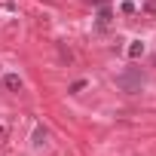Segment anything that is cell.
Masks as SVG:
<instances>
[{
  "mask_svg": "<svg viewBox=\"0 0 156 156\" xmlns=\"http://www.w3.org/2000/svg\"><path fill=\"white\" fill-rule=\"evenodd\" d=\"M116 86H119L122 92L135 95V92H141V86H144V73H141V70H126V73L116 76Z\"/></svg>",
  "mask_w": 156,
  "mask_h": 156,
  "instance_id": "1",
  "label": "cell"
},
{
  "mask_svg": "<svg viewBox=\"0 0 156 156\" xmlns=\"http://www.w3.org/2000/svg\"><path fill=\"white\" fill-rule=\"evenodd\" d=\"M3 86H6L9 92H19V89H22V76H19V73H6V76H3Z\"/></svg>",
  "mask_w": 156,
  "mask_h": 156,
  "instance_id": "2",
  "label": "cell"
},
{
  "mask_svg": "<svg viewBox=\"0 0 156 156\" xmlns=\"http://www.w3.org/2000/svg\"><path fill=\"white\" fill-rule=\"evenodd\" d=\"M46 138H49V132H46L43 126H37V129H34V138H31V141H34L37 147H43V144H46Z\"/></svg>",
  "mask_w": 156,
  "mask_h": 156,
  "instance_id": "3",
  "label": "cell"
},
{
  "mask_svg": "<svg viewBox=\"0 0 156 156\" xmlns=\"http://www.w3.org/2000/svg\"><path fill=\"white\" fill-rule=\"evenodd\" d=\"M110 19H113V12H110L107 6H101V9H98V25H110Z\"/></svg>",
  "mask_w": 156,
  "mask_h": 156,
  "instance_id": "4",
  "label": "cell"
},
{
  "mask_svg": "<svg viewBox=\"0 0 156 156\" xmlns=\"http://www.w3.org/2000/svg\"><path fill=\"white\" fill-rule=\"evenodd\" d=\"M129 55H132V58L144 55V43H141V40H132V46H129Z\"/></svg>",
  "mask_w": 156,
  "mask_h": 156,
  "instance_id": "5",
  "label": "cell"
},
{
  "mask_svg": "<svg viewBox=\"0 0 156 156\" xmlns=\"http://www.w3.org/2000/svg\"><path fill=\"white\" fill-rule=\"evenodd\" d=\"M147 16H156V0H144V6H141Z\"/></svg>",
  "mask_w": 156,
  "mask_h": 156,
  "instance_id": "6",
  "label": "cell"
},
{
  "mask_svg": "<svg viewBox=\"0 0 156 156\" xmlns=\"http://www.w3.org/2000/svg\"><path fill=\"white\" fill-rule=\"evenodd\" d=\"M83 89H86V80H76V83H70V89H67V92H73V95H76V92H83Z\"/></svg>",
  "mask_w": 156,
  "mask_h": 156,
  "instance_id": "7",
  "label": "cell"
},
{
  "mask_svg": "<svg viewBox=\"0 0 156 156\" xmlns=\"http://www.w3.org/2000/svg\"><path fill=\"white\" fill-rule=\"evenodd\" d=\"M119 9H122L126 16H132V12H135V3H132V0H122V3H119Z\"/></svg>",
  "mask_w": 156,
  "mask_h": 156,
  "instance_id": "8",
  "label": "cell"
},
{
  "mask_svg": "<svg viewBox=\"0 0 156 156\" xmlns=\"http://www.w3.org/2000/svg\"><path fill=\"white\" fill-rule=\"evenodd\" d=\"M3 135H6V129H3V126H0V138H3Z\"/></svg>",
  "mask_w": 156,
  "mask_h": 156,
  "instance_id": "9",
  "label": "cell"
},
{
  "mask_svg": "<svg viewBox=\"0 0 156 156\" xmlns=\"http://www.w3.org/2000/svg\"><path fill=\"white\" fill-rule=\"evenodd\" d=\"M92 3H107V0H92Z\"/></svg>",
  "mask_w": 156,
  "mask_h": 156,
  "instance_id": "10",
  "label": "cell"
},
{
  "mask_svg": "<svg viewBox=\"0 0 156 156\" xmlns=\"http://www.w3.org/2000/svg\"><path fill=\"white\" fill-rule=\"evenodd\" d=\"M0 70H3V67H0Z\"/></svg>",
  "mask_w": 156,
  "mask_h": 156,
  "instance_id": "11",
  "label": "cell"
}]
</instances>
